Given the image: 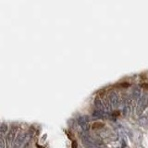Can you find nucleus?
<instances>
[{"label": "nucleus", "instance_id": "f257e3e1", "mask_svg": "<svg viewBox=\"0 0 148 148\" xmlns=\"http://www.w3.org/2000/svg\"><path fill=\"white\" fill-rule=\"evenodd\" d=\"M72 148H77V142L76 141H74L72 143Z\"/></svg>", "mask_w": 148, "mask_h": 148}]
</instances>
